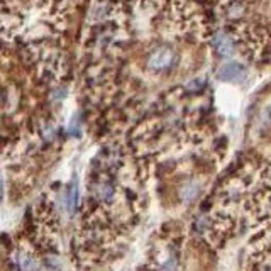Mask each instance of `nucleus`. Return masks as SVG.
<instances>
[{
	"label": "nucleus",
	"instance_id": "nucleus-1",
	"mask_svg": "<svg viewBox=\"0 0 271 271\" xmlns=\"http://www.w3.org/2000/svg\"><path fill=\"white\" fill-rule=\"evenodd\" d=\"M171 63H173V51L170 48H166V46H161V48L154 49L151 56H149L148 66L151 70L159 71V70H166Z\"/></svg>",
	"mask_w": 271,
	"mask_h": 271
},
{
	"label": "nucleus",
	"instance_id": "nucleus-2",
	"mask_svg": "<svg viewBox=\"0 0 271 271\" xmlns=\"http://www.w3.org/2000/svg\"><path fill=\"white\" fill-rule=\"evenodd\" d=\"M244 73V68L239 65V63L236 61H230V63H226V65H222L219 68L217 71V78L222 80V82H236V80H239L243 77Z\"/></svg>",
	"mask_w": 271,
	"mask_h": 271
},
{
	"label": "nucleus",
	"instance_id": "nucleus-3",
	"mask_svg": "<svg viewBox=\"0 0 271 271\" xmlns=\"http://www.w3.org/2000/svg\"><path fill=\"white\" fill-rule=\"evenodd\" d=\"M214 48L219 55L230 56V53H232V41H230V38L226 36L224 32H219L214 38Z\"/></svg>",
	"mask_w": 271,
	"mask_h": 271
},
{
	"label": "nucleus",
	"instance_id": "nucleus-4",
	"mask_svg": "<svg viewBox=\"0 0 271 271\" xmlns=\"http://www.w3.org/2000/svg\"><path fill=\"white\" fill-rule=\"evenodd\" d=\"M77 200H78V192H77V185L70 187V190H68V210L73 212L75 207H77Z\"/></svg>",
	"mask_w": 271,
	"mask_h": 271
},
{
	"label": "nucleus",
	"instance_id": "nucleus-5",
	"mask_svg": "<svg viewBox=\"0 0 271 271\" xmlns=\"http://www.w3.org/2000/svg\"><path fill=\"white\" fill-rule=\"evenodd\" d=\"M2 192H4L2 190V180H0V200H2Z\"/></svg>",
	"mask_w": 271,
	"mask_h": 271
}]
</instances>
